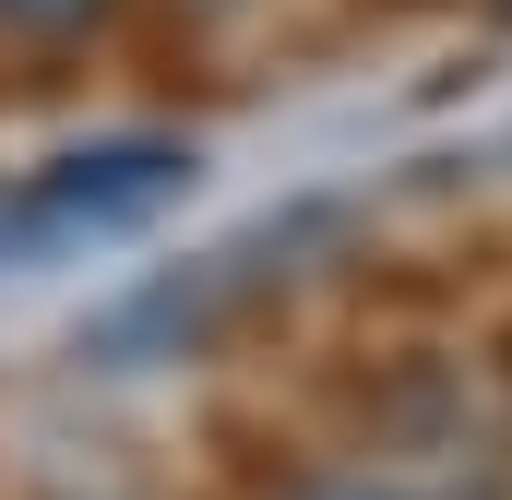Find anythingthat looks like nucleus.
<instances>
[{
	"label": "nucleus",
	"instance_id": "3",
	"mask_svg": "<svg viewBox=\"0 0 512 500\" xmlns=\"http://www.w3.org/2000/svg\"><path fill=\"white\" fill-rule=\"evenodd\" d=\"M286 500H393V489H358V477H310V489H286Z\"/></svg>",
	"mask_w": 512,
	"mask_h": 500
},
{
	"label": "nucleus",
	"instance_id": "2",
	"mask_svg": "<svg viewBox=\"0 0 512 500\" xmlns=\"http://www.w3.org/2000/svg\"><path fill=\"white\" fill-rule=\"evenodd\" d=\"M120 0H0V36H96Z\"/></svg>",
	"mask_w": 512,
	"mask_h": 500
},
{
	"label": "nucleus",
	"instance_id": "1",
	"mask_svg": "<svg viewBox=\"0 0 512 500\" xmlns=\"http://www.w3.org/2000/svg\"><path fill=\"white\" fill-rule=\"evenodd\" d=\"M179 191H191V143H167V131L72 143V155L24 167V191H12V215H0V239H24V250L120 239V227H143V215H167Z\"/></svg>",
	"mask_w": 512,
	"mask_h": 500
}]
</instances>
